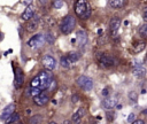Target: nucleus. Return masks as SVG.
I'll use <instances>...</instances> for the list:
<instances>
[{"mask_svg":"<svg viewBox=\"0 0 147 124\" xmlns=\"http://www.w3.org/2000/svg\"><path fill=\"white\" fill-rule=\"evenodd\" d=\"M146 60H147V57H146Z\"/></svg>","mask_w":147,"mask_h":124,"instance_id":"38","label":"nucleus"},{"mask_svg":"<svg viewBox=\"0 0 147 124\" xmlns=\"http://www.w3.org/2000/svg\"><path fill=\"white\" fill-rule=\"evenodd\" d=\"M142 18H144L145 22H147V7L145 8V10H144V13H142Z\"/></svg>","mask_w":147,"mask_h":124,"instance_id":"32","label":"nucleus"},{"mask_svg":"<svg viewBox=\"0 0 147 124\" xmlns=\"http://www.w3.org/2000/svg\"><path fill=\"white\" fill-rule=\"evenodd\" d=\"M62 6H63V0H54L53 1V7L55 9H60V8H62Z\"/></svg>","mask_w":147,"mask_h":124,"instance_id":"27","label":"nucleus"},{"mask_svg":"<svg viewBox=\"0 0 147 124\" xmlns=\"http://www.w3.org/2000/svg\"><path fill=\"white\" fill-rule=\"evenodd\" d=\"M48 100H49V98H48V95L46 94V93H44V92H41V93H39L38 95H36V96H33V102L37 104V106H45L47 102H48Z\"/></svg>","mask_w":147,"mask_h":124,"instance_id":"12","label":"nucleus"},{"mask_svg":"<svg viewBox=\"0 0 147 124\" xmlns=\"http://www.w3.org/2000/svg\"><path fill=\"white\" fill-rule=\"evenodd\" d=\"M75 13L80 18H88L91 16V6L87 0H77L75 2Z\"/></svg>","mask_w":147,"mask_h":124,"instance_id":"1","label":"nucleus"},{"mask_svg":"<svg viewBox=\"0 0 147 124\" xmlns=\"http://www.w3.org/2000/svg\"><path fill=\"white\" fill-rule=\"evenodd\" d=\"M68 56L70 57V60H71L74 63L79 60V54H78L77 52H70V53H68Z\"/></svg>","mask_w":147,"mask_h":124,"instance_id":"24","label":"nucleus"},{"mask_svg":"<svg viewBox=\"0 0 147 124\" xmlns=\"http://www.w3.org/2000/svg\"><path fill=\"white\" fill-rule=\"evenodd\" d=\"M134 118H136V115H134L133 113H131V114L129 115V117H127V122H129V123H132V122L134 121Z\"/></svg>","mask_w":147,"mask_h":124,"instance_id":"31","label":"nucleus"},{"mask_svg":"<svg viewBox=\"0 0 147 124\" xmlns=\"http://www.w3.org/2000/svg\"><path fill=\"white\" fill-rule=\"evenodd\" d=\"M78 99H79V98H78V95H76V94H75V95H72V98H71V101L75 103V102H77V101H78Z\"/></svg>","mask_w":147,"mask_h":124,"instance_id":"33","label":"nucleus"},{"mask_svg":"<svg viewBox=\"0 0 147 124\" xmlns=\"http://www.w3.org/2000/svg\"><path fill=\"white\" fill-rule=\"evenodd\" d=\"M14 109H15V104H14V103L8 104V106L3 109V111H2V114H1V116H0V119H1L2 122H8V119H9L10 116H11V114L14 113Z\"/></svg>","mask_w":147,"mask_h":124,"instance_id":"11","label":"nucleus"},{"mask_svg":"<svg viewBox=\"0 0 147 124\" xmlns=\"http://www.w3.org/2000/svg\"><path fill=\"white\" fill-rule=\"evenodd\" d=\"M132 72H133V75H134L136 77L141 78V77H144V76L146 75V69H145V67H142L141 64H136V65L133 67V69H132Z\"/></svg>","mask_w":147,"mask_h":124,"instance_id":"15","label":"nucleus"},{"mask_svg":"<svg viewBox=\"0 0 147 124\" xmlns=\"http://www.w3.org/2000/svg\"><path fill=\"white\" fill-rule=\"evenodd\" d=\"M41 122V116L40 115H36V116H33V117H31V119H30V123H40Z\"/></svg>","mask_w":147,"mask_h":124,"instance_id":"29","label":"nucleus"},{"mask_svg":"<svg viewBox=\"0 0 147 124\" xmlns=\"http://www.w3.org/2000/svg\"><path fill=\"white\" fill-rule=\"evenodd\" d=\"M39 2H40V5L44 6V5H46V3L48 2V0H39Z\"/></svg>","mask_w":147,"mask_h":124,"instance_id":"36","label":"nucleus"},{"mask_svg":"<svg viewBox=\"0 0 147 124\" xmlns=\"http://www.w3.org/2000/svg\"><path fill=\"white\" fill-rule=\"evenodd\" d=\"M108 2L114 9H119L125 6V0H108Z\"/></svg>","mask_w":147,"mask_h":124,"instance_id":"18","label":"nucleus"},{"mask_svg":"<svg viewBox=\"0 0 147 124\" xmlns=\"http://www.w3.org/2000/svg\"><path fill=\"white\" fill-rule=\"evenodd\" d=\"M96 57H98L99 63L105 68H113L117 64V60L106 53H99L96 55Z\"/></svg>","mask_w":147,"mask_h":124,"instance_id":"3","label":"nucleus"},{"mask_svg":"<svg viewBox=\"0 0 147 124\" xmlns=\"http://www.w3.org/2000/svg\"><path fill=\"white\" fill-rule=\"evenodd\" d=\"M129 99H130L132 102H136V101L138 100V94H137L134 91H131V92L129 93Z\"/></svg>","mask_w":147,"mask_h":124,"instance_id":"28","label":"nucleus"},{"mask_svg":"<svg viewBox=\"0 0 147 124\" xmlns=\"http://www.w3.org/2000/svg\"><path fill=\"white\" fill-rule=\"evenodd\" d=\"M75 24H76V21H75V17L72 15H67L63 20H62V23L60 25V30L62 33L64 34H69L74 28H75Z\"/></svg>","mask_w":147,"mask_h":124,"instance_id":"2","label":"nucleus"},{"mask_svg":"<svg viewBox=\"0 0 147 124\" xmlns=\"http://www.w3.org/2000/svg\"><path fill=\"white\" fill-rule=\"evenodd\" d=\"M39 23H40V18L38 16H32L29 21H28V24H26V31L29 32H33L36 31L38 28H39Z\"/></svg>","mask_w":147,"mask_h":124,"instance_id":"10","label":"nucleus"},{"mask_svg":"<svg viewBox=\"0 0 147 124\" xmlns=\"http://www.w3.org/2000/svg\"><path fill=\"white\" fill-rule=\"evenodd\" d=\"M54 39H55V37H54V34L52 32H48L45 36V41H47L48 44H53L54 42Z\"/></svg>","mask_w":147,"mask_h":124,"instance_id":"25","label":"nucleus"},{"mask_svg":"<svg viewBox=\"0 0 147 124\" xmlns=\"http://www.w3.org/2000/svg\"><path fill=\"white\" fill-rule=\"evenodd\" d=\"M106 116H107V119H108L109 122H113V121H114V114H113V113L107 111V113H106Z\"/></svg>","mask_w":147,"mask_h":124,"instance_id":"30","label":"nucleus"},{"mask_svg":"<svg viewBox=\"0 0 147 124\" xmlns=\"http://www.w3.org/2000/svg\"><path fill=\"white\" fill-rule=\"evenodd\" d=\"M33 15H34V8H33L32 5H29V6L25 8V10L23 11V14H22L21 17H22L23 21H29Z\"/></svg>","mask_w":147,"mask_h":124,"instance_id":"14","label":"nucleus"},{"mask_svg":"<svg viewBox=\"0 0 147 124\" xmlns=\"http://www.w3.org/2000/svg\"><path fill=\"white\" fill-rule=\"evenodd\" d=\"M38 77H39V82H40L39 87H40L42 91L46 90V88H48L51 82L53 80L52 73H51L49 71H40L39 75H38Z\"/></svg>","mask_w":147,"mask_h":124,"instance_id":"4","label":"nucleus"},{"mask_svg":"<svg viewBox=\"0 0 147 124\" xmlns=\"http://www.w3.org/2000/svg\"><path fill=\"white\" fill-rule=\"evenodd\" d=\"M108 91H109V88H108V87H106V88L103 90V92H102V95H105V96H106V95L108 94Z\"/></svg>","mask_w":147,"mask_h":124,"instance_id":"35","label":"nucleus"},{"mask_svg":"<svg viewBox=\"0 0 147 124\" xmlns=\"http://www.w3.org/2000/svg\"><path fill=\"white\" fill-rule=\"evenodd\" d=\"M139 34L142 37V38H147V23L141 25L139 28Z\"/></svg>","mask_w":147,"mask_h":124,"instance_id":"23","label":"nucleus"},{"mask_svg":"<svg viewBox=\"0 0 147 124\" xmlns=\"http://www.w3.org/2000/svg\"><path fill=\"white\" fill-rule=\"evenodd\" d=\"M24 84V75L21 68H16L15 70V78H14V86L16 88H21Z\"/></svg>","mask_w":147,"mask_h":124,"instance_id":"8","label":"nucleus"},{"mask_svg":"<svg viewBox=\"0 0 147 124\" xmlns=\"http://www.w3.org/2000/svg\"><path fill=\"white\" fill-rule=\"evenodd\" d=\"M41 63H42V65H44L47 70H53V69H55V67H56V61H55V59H54L53 56H51V55H45V56L42 57V60H41Z\"/></svg>","mask_w":147,"mask_h":124,"instance_id":"9","label":"nucleus"},{"mask_svg":"<svg viewBox=\"0 0 147 124\" xmlns=\"http://www.w3.org/2000/svg\"><path fill=\"white\" fill-rule=\"evenodd\" d=\"M39 85H40V82H39V77H38V76H36L34 78L31 79V82H30V86L39 87Z\"/></svg>","mask_w":147,"mask_h":124,"instance_id":"26","label":"nucleus"},{"mask_svg":"<svg viewBox=\"0 0 147 124\" xmlns=\"http://www.w3.org/2000/svg\"><path fill=\"white\" fill-rule=\"evenodd\" d=\"M145 47H146V44L144 41H138L133 45V52L134 53H140L141 51L145 49Z\"/></svg>","mask_w":147,"mask_h":124,"instance_id":"20","label":"nucleus"},{"mask_svg":"<svg viewBox=\"0 0 147 124\" xmlns=\"http://www.w3.org/2000/svg\"><path fill=\"white\" fill-rule=\"evenodd\" d=\"M41 92H42V90L40 87H33V86H31V88L29 90V94L31 96H36V95H38Z\"/></svg>","mask_w":147,"mask_h":124,"instance_id":"21","label":"nucleus"},{"mask_svg":"<svg viewBox=\"0 0 147 124\" xmlns=\"http://www.w3.org/2000/svg\"><path fill=\"white\" fill-rule=\"evenodd\" d=\"M119 26H121V21H119V18L114 17V18L110 20V23H109V30H110V33H111L113 38H116V37H117Z\"/></svg>","mask_w":147,"mask_h":124,"instance_id":"7","label":"nucleus"},{"mask_svg":"<svg viewBox=\"0 0 147 124\" xmlns=\"http://www.w3.org/2000/svg\"><path fill=\"white\" fill-rule=\"evenodd\" d=\"M44 42H45V36L41 33H37L28 40V46L31 48H38V47L42 46Z\"/></svg>","mask_w":147,"mask_h":124,"instance_id":"6","label":"nucleus"},{"mask_svg":"<svg viewBox=\"0 0 147 124\" xmlns=\"http://www.w3.org/2000/svg\"><path fill=\"white\" fill-rule=\"evenodd\" d=\"M84 115H85V109H84L83 107H80V108H78V109L72 114L71 121H72L74 123H79V122L82 121V118H83Z\"/></svg>","mask_w":147,"mask_h":124,"instance_id":"13","label":"nucleus"},{"mask_svg":"<svg viewBox=\"0 0 147 124\" xmlns=\"http://www.w3.org/2000/svg\"><path fill=\"white\" fill-rule=\"evenodd\" d=\"M132 123H133V124H144L145 122H144V121H141V119H134Z\"/></svg>","mask_w":147,"mask_h":124,"instance_id":"34","label":"nucleus"},{"mask_svg":"<svg viewBox=\"0 0 147 124\" xmlns=\"http://www.w3.org/2000/svg\"><path fill=\"white\" fill-rule=\"evenodd\" d=\"M77 40H78V44L79 45H85L86 41H87V34L85 31L83 30H79L77 32Z\"/></svg>","mask_w":147,"mask_h":124,"instance_id":"17","label":"nucleus"},{"mask_svg":"<svg viewBox=\"0 0 147 124\" xmlns=\"http://www.w3.org/2000/svg\"><path fill=\"white\" fill-rule=\"evenodd\" d=\"M142 114H147V110H144V111H142Z\"/></svg>","mask_w":147,"mask_h":124,"instance_id":"37","label":"nucleus"},{"mask_svg":"<svg viewBox=\"0 0 147 124\" xmlns=\"http://www.w3.org/2000/svg\"><path fill=\"white\" fill-rule=\"evenodd\" d=\"M115 103H116V101L114 100V99H105V100H102V102H101V106L105 108V109H107V110H109V109H113L114 107H115Z\"/></svg>","mask_w":147,"mask_h":124,"instance_id":"16","label":"nucleus"},{"mask_svg":"<svg viewBox=\"0 0 147 124\" xmlns=\"http://www.w3.org/2000/svg\"><path fill=\"white\" fill-rule=\"evenodd\" d=\"M76 82H77V85L85 91H91L93 88V80L87 76L82 75L76 79Z\"/></svg>","mask_w":147,"mask_h":124,"instance_id":"5","label":"nucleus"},{"mask_svg":"<svg viewBox=\"0 0 147 124\" xmlns=\"http://www.w3.org/2000/svg\"><path fill=\"white\" fill-rule=\"evenodd\" d=\"M60 63H61V65H62L63 68H70L74 62L70 60V57H69L68 55H65V56H62V57L60 59Z\"/></svg>","mask_w":147,"mask_h":124,"instance_id":"19","label":"nucleus"},{"mask_svg":"<svg viewBox=\"0 0 147 124\" xmlns=\"http://www.w3.org/2000/svg\"><path fill=\"white\" fill-rule=\"evenodd\" d=\"M18 121H20V114L14 111V113L11 114V116H10V118L8 119L7 123H16V122H18Z\"/></svg>","mask_w":147,"mask_h":124,"instance_id":"22","label":"nucleus"}]
</instances>
